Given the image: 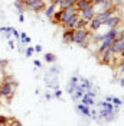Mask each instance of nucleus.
<instances>
[{
	"label": "nucleus",
	"instance_id": "cd10ccee",
	"mask_svg": "<svg viewBox=\"0 0 124 126\" xmlns=\"http://www.w3.org/2000/svg\"><path fill=\"white\" fill-rule=\"evenodd\" d=\"M62 96V91L59 88H55V91H53V97H56V99H61Z\"/></svg>",
	"mask_w": 124,
	"mask_h": 126
},
{
	"label": "nucleus",
	"instance_id": "72a5a7b5",
	"mask_svg": "<svg viewBox=\"0 0 124 126\" xmlns=\"http://www.w3.org/2000/svg\"><path fill=\"white\" fill-rule=\"evenodd\" d=\"M26 38H27V35H26L25 32H20V41H22V42H25Z\"/></svg>",
	"mask_w": 124,
	"mask_h": 126
},
{
	"label": "nucleus",
	"instance_id": "393cba45",
	"mask_svg": "<svg viewBox=\"0 0 124 126\" xmlns=\"http://www.w3.org/2000/svg\"><path fill=\"white\" fill-rule=\"evenodd\" d=\"M12 26H0V33H10Z\"/></svg>",
	"mask_w": 124,
	"mask_h": 126
},
{
	"label": "nucleus",
	"instance_id": "f3484780",
	"mask_svg": "<svg viewBox=\"0 0 124 126\" xmlns=\"http://www.w3.org/2000/svg\"><path fill=\"white\" fill-rule=\"evenodd\" d=\"M84 94H85V91L79 87V84H78L76 88H75V91L71 94V97H72V100H74V101H79V100H81V97H82Z\"/></svg>",
	"mask_w": 124,
	"mask_h": 126
},
{
	"label": "nucleus",
	"instance_id": "f257e3e1",
	"mask_svg": "<svg viewBox=\"0 0 124 126\" xmlns=\"http://www.w3.org/2000/svg\"><path fill=\"white\" fill-rule=\"evenodd\" d=\"M16 87H17V83L14 81L13 77H4V78H3V83L0 84V93H1V97L10 100L13 96H14Z\"/></svg>",
	"mask_w": 124,
	"mask_h": 126
},
{
	"label": "nucleus",
	"instance_id": "2eb2a0df",
	"mask_svg": "<svg viewBox=\"0 0 124 126\" xmlns=\"http://www.w3.org/2000/svg\"><path fill=\"white\" fill-rule=\"evenodd\" d=\"M78 84H79V87L82 88L84 91L92 90V83H91V81H89L88 78H82V77H81V78H79V83H78Z\"/></svg>",
	"mask_w": 124,
	"mask_h": 126
},
{
	"label": "nucleus",
	"instance_id": "9b49d317",
	"mask_svg": "<svg viewBox=\"0 0 124 126\" xmlns=\"http://www.w3.org/2000/svg\"><path fill=\"white\" fill-rule=\"evenodd\" d=\"M78 83H79V78L76 76H72L69 78V81H68V84H66V93H69V94H72L75 91V88L78 86Z\"/></svg>",
	"mask_w": 124,
	"mask_h": 126
},
{
	"label": "nucleus",
	"instance_id": "c85d7f7f",
	"mask_svg": "<svg viewBox=\"0 0 124 126\" xmlns=\"http://www.w3.org/2000/svg\"><path fill=\"white\" fill-rule=\"evenodd\" d=\"M85 94H87L88 97H91V99H95V96H97V93H95V91H92V90H88V91H85Z\"/></svg>",
	"mask_w": 124,
	"mask_h": 126
},
{
	"label": "nucleus",
	"instance_id": "79ce46f5",
	"mask_svg": "<svg viewBox=\"0 0 124 126\" xmlns=\"http://www.w3.org/2000/svg\"><path fill=\"white\" fill-rule=\"evenodd\" d=\"M20 1H23V3H27V1H29V0H20Z\"/></svg>",
	"mask_w": 124,
	"mask_h": 126
},
{
	"label": "nucleus",
	"instance_id": "4c0bfd02",
	"mask_svg": "<svg viewBox=\"0 0 124 126\" xmlns=\"http://www.w3.org/2000/svg\"><path fill=\"white\" fill-rule=\"evenodd\" d=\"M19 20H20V22H25V16H23V13H19Z\"/></svg>",
	"mask_w": 124,
	"mask_h": 126
},
{
	"label": "nucleus",
	"instance_id": "5701e85b",
	"mask_svg": "<svg viewBox=\"0 0 124 126\" xmlns=\"http://www.w3.org/2000/svg\"><path fill=\"white\" fill-rule=\"evenodd\" d=\"M88 28V22L87 20H84V19H78L76 20V25H75V29H87Z\"/></svg>",
	"mask_w": 124,
	"mask_h": 126
},
{
	"label": "nucleus",
	"instance_id": "0eeeda50",
	"mask_svg": "<svg viewBox=\"0 0 124 126\" xmlns=\"http://www.w3.org/2000/svg\"><path fill=\"white\" fill-rule=\"evenodd\" d=\"M120 23H121V17L117 16V15H112V16H110V17H107L105 20H102V26H108L110 29L117 28Z\"/></svg>",
	"mask_w": 124,
	"mask_h": 126
},
{
	"label": "nucleus",
	"instance_id": "bb28decb",
	"mask_svg": "<svg viewBox=\"0 0 124 126\" xmlns=\"http://www.w3.org/2000/svg\"><path fill=\"white\" fill-rule=\"evenodd\" d=\"M13 35V38H16V39H20V32L16 29V28H12V32H10Z\"/></svg>",
	"mask_w": 124,
	"mask_h": 126
},
{
	"label": "nucleus",
	"instance_id": "7ed1b4c3",
	"mask_svg": "<svg viewBox=\"0 0 124 126\" xmlns=\"http://www.w3.org/2000/svg\"><path fill=\"white\" fill-rule=\"evenodd\" d=\"M89 39V31L88 29H74V42L81 45Z\"/></svg>",
	"mask_w": 124,
	"mask_h": 126
},
{
	"label": "nucleus",
	"instance_id": "a878e982",
	"mask_svg": "<svg viewBox=\"0 0 124 126\" xmlns=\"http://www.w3.org/2000/svg\"><path fill=\"white\" fill-rule=\"evenodd\" d=\"M33 52H35V49H33L32 47H27V48L25 49V57H32Z\"/></svg>",
	"mask_w": 124,
	"mask_h": 126
},
{
	"label": "nucleus",
	"instance_id": "4468645a",
	"mask_svg": "<svg viewBox=\"0 0 124 126\" xmlns=\"http://www.w3.org/2000/svg\"><path fill=\"white\" fill-rule=\"evenodd\" d=\"M111 58H112V54L110 49H107V51H104L102 54H99V63L101 64H108Z\"/></svg>",
	"mask_w": 124,
	"mask_h": 126
},
{
	"label": "nucleus",
	"instance_id": "b1692460",
	"mask_svg": "<svg viewBox=\"0 0 124 126\" xmlns=\"http://www.w3.org/2000/svg\"><path fill=\"white\" fill-rule=\"evenodd\" d=\"M43 58H45V61H46V63H55V61H56V55H55V54H52V52H46Z\"/></svg>",
	"mask_w": 124,
	"mask_h": 126
},
{
	"label": "nucleus",
	"instance_id": "4be33fe9",
	"mask_svg": "<svg viewBox=\"0 0 124 126\" xmlns=\"http://www.w3.org/2000/svg\"><path fill=\"white\" fill-rule=\"evenodd\" d=\"M13 4H14V7L17 9V12H19V13L25 12L26 6H25V3H23V1H20V0H14V1H13Z\"/></svg>",
	"mask_w": 124,
	"mask_h": 126
},
{
	"label": "nucleus",
	"instance_id": "ea45409f",
	"mask_svg": "<svg viewBox=\"0 0 124 126\" xmlns=\"http://www.w3.org/2000/svg\"><path fill=\"white\" fill-rule=\"evenodd\" d=\"M30 41H32V39H30L29 36H27V38L25 39V42H23V44H30Z\"/></svg>",
	"mask_w": 124,
	"mask_h": 126
},
{
	"label": "nucleus",
	"instance_id": "f03ea898",
	"mask_svg": "<svg viewBox=\"0 0 124 126\" xmlns=\"http://www.w3.org/2000/svg\"><path fill=\"white\" fill-rule=\"evenodd\" d=\"M25 6L27 10H30L33 13H39L45 10L46 3H45V0H29L27 3H25Z\"/></svg>",
	"mask_w": 124,
	"mask_h": 126
},
{
	"label": "nucleus",
	"instance_id": "c756f323",
	"mask_svg": "<svg viewBox=\"0 0 124 126\" xmlns=\"http://www.w3.org/2000/svg\"><path fill=\"white\" fill-rule=\"evenodd\" d=\"M102 1H104V0H91V3H92V6H94V7H98Z\"/></svg>",
	"mask_w": 124,
	"mask_h": 126
},
{
	"label": "nucleus",
	"instance_id": "aec40b11",
	"mask_svg": "<svg viewBox=\"0 0 124 126\" xmlns=\"http://www.w3.org/2000/svg\"><path fill=\"white\" fill-rule=\"evenodd\" d=\"M112 106H114V113H118V109L121 107V104H123V100L121 99H118V97H112Z\"/></svg>",
	"mask_w": 124,
	"mask_h": 126
},
{
	"label": "nucleus",
	"instance_id": "412c9836",
	"mask_svg": "<svg viewBox=\"0 0 124 126\" xmlns=\"http://www.w3.org/2000/svg\"><path fill=\"white\" fill-rule=\"evenodd\" d=\"M76 0H62V3L59 4V9H66V7H72L75 6Z\"/></svg>",
	"mask_w": 124,
	"mask_h": 126
},
{
	"label": "nucleus",
	"instance_id": "9d476101",
	"mask_svg": "<svg viewBox=\"0 0 124 126\" xmlns=\"http://www.w3.org/2000/svg\"><path fill=\"white\" fill-rule=\"evenodd\" d=\"M75 110L79 114L85 116V117H91V109L88 106H85V104H82V103H76L75 104Z\"/></svg>",
	"mask_w": 124,
	"mask_h": 126
},
{
	"label": "nucleus",
	"instance_id": "58836bf2",
	"mask_svg": "<svg viewBox=\"0 0 124 126\" xmlns=\"http://www.w3.org/2000/svg\"><path fill=\"white\" fill-rule=\"evenodd\" d=\"M105 101L111 103V101H112V96H105Z\"/></svg>",
	"mask_w": 124,
	"mask_h": 126
},
{
	"label": "nucleus",
	"instance_id": "37998d69",
	"mask_svg": "<svg viewBox=\"0 0 124 126\" xmlns=\"http://www.w3.org/2000/svg\"><path fill=\"white\" fill-rule=\"evenodd\" d=\"M121 57H123V58H124V52H123V54H121Z\"/></svg>",
	"mask_w": 124,
	"mask_h": 126
},
{
	"label": "nucleus",
	"instance_id": "c03bdc74",
	"mask_svg": "<svg viewBox=\"0 0 124 126\" xmlns=\"http://www.w3.org/2000/svg\"><path fill=\"white\" fill-rule=\"evenodd\" d=\"M0 100H1V93H0Z\"/></svg>",
	"mask_w": 124,
	"mask_h": 126
},
{
	"label": "nucleus",
	"instance_id": "423d86ee",
	"mask_svg": "<svg viewBox=\"0 0 124 126\" xmlns=\"http://www.w3.org/2000/svg\"><path fill=\"white\" fill-rule=\"evenodd\" d=\"M78 13V10H76V7L75 6H72V7H66V9H62V15H61V25H63L69 17H72L74 15H76Z\"/></svg>",
	"mask_w": 124,
	"mask_h": 126
},
{
	"label": "nucleus",
	"instance_id": "2f4dec72",
	"mask_svg": "<svg viewBox=\"0 0 124 126\" xmlns=\"http://www.w3.org/2000/svg\"><path fill=\"white\" fill-rule=\"evenodd\" d=\"M49 73L50 74H58V73H59V68H58V67H52L49 70Z\"/></svg>",
	"mask_w": 124,
	"mask_h": 126
},
{
	"label": "nucleus",
	"instance_id": "dca6fc26",
	"mask_svg": "<svg viewBox=\"0 0 124 126\" xmlns=\"http://www.w3.org/2000/svg\"><path fill=\"white\" fill-rule=\"evenodd\" d=\"M91 4H92V3H91V0H76L75 7H76V10H78V12H81V10L87 9L88 6H91Z\"/></svg>",
	"mask_w": 124,
	"mask_h": 126
},
{
	"label": "nucleus",
	"instance_id": "473e14b6",
	"mask_svg": "<svg viewBox=\"0 0 124 126\" xmlns=\"http://www.w3.org/2000/svg\"><path fill=\"white\" fill-rule=\"evenodd\" d=\"M33 65L37 67V68H40V67H42V63H40V61H37V60H33Z\"/></svg>",
	"mask_w": 124,
	"mask_h": 126
},
{
	"label": "nucleus",
	"instance_id": "c9c22d12",
	"mask_svg": "<svg viewBox=\"0 0 124 126\" xmlns=\"http://www.w3.org/2000/svg\"><path fill=\"white\" fill-rule=\"evenodd\" d=\"M10 126H22V123H20L19 120H16V119H14V120H13V123Z\"/></svg>",
	"mask_w": 124,
	"mask_h": 126
},
{
	"label": "nucleus",
	"instance_id": "a211bd4d",
	"mask_svg": "<svg viewBox=\"0 0 124 126\" xmlns=\"http://www.w3.org/2000/svg\"><path fill=\"white\" fill-rule=\"evenodd\" d=\"M58 9V6L56 4H48L46 7H45V10H43V13H45V16L48 17V19H52V16H53V13H55V10Z\"/></svg>",
	"mask_w": 124,
	"mask_h": 126
},
{
	"label": "nucleus",
	"instance_id": "f8f14e48",
	"mask_svg": "<svg viewBox=\"0 0 124 126\" xmlns=\"http://www.w3.org/2000/svg\"><path fill=\"white\" fill-rule=\"evenodd\" d=\"M79 19V15L76 13V15H74L72 17H69L65 23H63V29H75V25H76V20Z\"/></svg>",
	"mask_w": 124,
	"mask_h": 126
},
{
	"label": "nucleus",
	"instance_id": "6e6552de",
	"mask_svg": "<svg viewBox=\"0 0 124 126\" xmlns=\"http://www.w3.org/2000/svg\"><path fill=\"white\" fill-rule=\"evenodd\" d=\"M115 10H117V9H115V6L112 4L108 10H104V12H97V13H95V17H97V19H99V20L102 22V20H105L107 17L112 16V15L115 13Z\"/></svg>",
	"mask_w": 124,
	"mask_h": 126
},
{
	"label": "nucleus",
	"instance_id": "1a4fd4ad",
	"mask_svg": "<svg viewBox=\"0 0 124 126\" xmlns=\"http://www.w3.org/2000/svg\"><path fill=\"white\" fill-rule=\"evenodd\" d=\"M62 42L66 45H71L74 42V29H65L62 33Z\"/></svg>",
	"mask_w": 124,
	"mask_h": 126
},
{
	"label": "nucleus",
	"instance_id": "39448f33",
	"mask_svg": "<svg viewBox=\"0 0 124 126\" xmlns=\"http://www.w3.org/2000/svg\"><path fill=\"white\" fill-rule=\"evenodd\" d=\"M78 15H79V17H81V19H84V20L89 22L92 17H95V7L91 4V6H88L87 9H84V10L78 12Z\"/></svg>",
	"mask_w": 124,
	"mask_h": 126
},
{
	"label": "nucleus",
	"instance_id": "f704fd0d",
	"mask_svg": "<svg viewBox=\"0 0 124 126\" xmlns=\"http://www.w3.org/2000/svg\"><path fill=\"white\" fill-rule=\"evenodd\" d=\"M33 49H35V52H42V45H36Z\"/></svg>",
	"mask_w": 124,
	"mask_h": 126
},
{
	"label": "nucleus",
	"instance_id": "20e7f679",
	"mask_svg": "<svg viewBox=\"0 0 124 126\" xmlns=\"http://www.w3.org/2000/svg\"><path fill=\"white\" fill-rule=\"evenodd\" d=\"M110 51H111L112 55H121V54L124 52V33L111 44Z\"/></svg>",
	"mask_w": 124,
	"mask_h": 126
},
{
	"label": "nucleus",
	"instance_id": "6ab92c4d",
	"mask_svg": "<svg viewBox=\"0 0 124 126\" xmlns=\"http://www.w3.org/2000/svg\"><path fill=\"white\" fill-rule=\"evenodd\" d=\"M81 103L82 104H85V106H88V107H91V106H94L95 104V101H94V99H91V97H88L87 94H84L82 97H81Z\"/></svg>",
	"mask_w": 124,
	"mask_h": 126
},
{
	"label": "nucleus",
	"instance_id": "ddd939ff",
	"mask_svg": "<svg viewBox=\"0 0 124 126\" xmlns=\"http://www.w3.org/2000/svg\"><path fill=\"white\" fill-rule=\"evenodd\" d=\"M101 26H102V22H101L99 19H97V17H92V19L88 22V28H89V31H92V32L98 31Z\"/></svg>",
	"mask_w": 124,
	"mask_h": 126
},
{
	"label": "nucleus",
	"instance_id": "e433bc0d",
	"mask_svg": "<svg viewBox=\"0 0 124 126\" xmlns=\"http://www.w3.org/2000/svg\"><path fill=\"white\" fill-rule=\"evenodd\" d=\"M52 97H53V96H52L50 93H46V94H45V99H46V100H50Z\"/></svg>",
	"mask_w": 124,
	"mask_h": 126
},
{
	"label": "nucleus",
	"instance_id": "7c9ffc66",
	"mask_svg": "<svg viewBox=\"0 0 124 126\" xmlns=\"http://www.w3.org/2000/svg\"><path fill=\"white\" fill-rule=\"evenodd\" d=\"M16 48V42L13 39H9V49H14Z\"/></svg>",
	"mask_w": 124,
	"mask_h": 126
},
{
	"label": "nucleus",
	"instance_id": "a19ab883",
	"mask_svg": "<svg viewBox=\"0 0 124 126\" xmlns=\"http://www.w3.org/2000/svg\"><path fill=\"white\" fill-rule=\"evenodd\" d=\"M120 86H121V87H124V77L120 80Z\"/></svg>",
	"mask_w": 124,
	"mask_h": 126
}]
</instances>
